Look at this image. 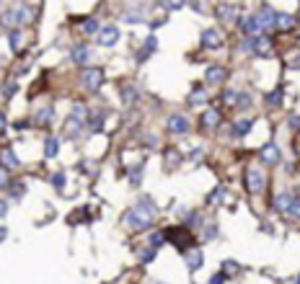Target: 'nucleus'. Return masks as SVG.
<instances>
[{"instance_id":"nucleus-4","label":"nucleus","mask_w":300,"mask_h":284,"mask_svg":"<svg viewBox=\"0 0 300 284\" xmlns=\"http://www.w3.org/2000/svg\"><path fill=\"white\" fill-rule=\"evenodd\" d=\"M101 83H103V70H101V67H86V70H83V88L99 90Z\"/></svg>"},{"instance_id":"nucleus-22","label":"nucleus","mask_w":300,"mask_h":284,"mask_svg":"<svg viewBox=\"0 0 300 284\" xmlns=\"http://www.w3.org/2000/svg\"><path fill=\"white\" fill-rule=\"evenodd\" d=\"M50 119H52V106H44V109L37 114V122H39V124H47Z\"/></svg>"},{"instance_id":"nucleus-11","label":"nucleus","mask_w":300,"mask_h":284,"mask_svg":"<svg viewBox=\"0 0 300 284\" xmlns=\"http://www.w3.org/2000/svg\"><path fill=\"white\" fill-rule=\"evenodd\" d=\"M223 78H225V67H220V65H210L204 70V81L207 83H220Z\"/></svg>"},{"instance_id":"nucleus-3","label":"nucleus","mask_w":300,"mask_h":284,"mask_svg":"<svg viewBox=\"0 0 300 284\" xmlns=\"http://www.w3.org/2000/svg\"><path fill=\"white\" fill-rule=\"evenodd\" d=\"M244 49L246 52H253V54H259V57H269L272 54V41L267 37H259V39H249L244 44Z\"/></svg>"},{"instance_id":"nucleus-23","label":"nucleus","mask_w":300,"mask_h":284,"mask_svg":"<svg viewBox=\"0 0 300 284\" xmlns=\"http://www.w3.org/2000/svg\"><path fill=\"white\" fill-rule=\"evenodd\" d=\"M280 101H282V90H280V88L272 90V93L267 96V104H269V106H280Z\"/></svg>"},{"instance_id":"nucleus-26","label":"nucleus","mask_w":300,"mask_h":284,"mask_svg":"<svg viewBox=\"0 0 300 284\" xmlns=\"http://www.w3.org/2000/svg\"><path fill=\"white\" fill-rule=\"evenodd\" d=\"M200 101H204V90H202V88L194 90V93L189 96V104H200Z\"/></svg>"},{"instance_id":"nucleus-25","label":"nucleus","mask_w":300,"mask_h":284,"mask_svg":"<svg viewBox=\"0 0 300 284\" xmlns=\"http://www.w3.org/2000/svg\"><path fill=\"white\" fill-rule=\"evenodd\" d=\"M8 39H10V49L18 52V49H21V31H10Z\"/></svg>"},{"instance_id":"nucleus-13","label":"nucleus","mask_w":300,"mask_h":284,"mask_svg":"<svg viewBox=\"0 0 300 284\" xmlns=\"http://www.w3.org/2000/svg\"><path fill=\"white\" fill-rule=\"evenodd\" d=\"M88 57H91V52H88L86 44H78V47H73V62H75V65L83 67V65L88 62Z\"/></svg>"},{"instance_id":"nucleus-12","label":"nucleus","mask_w":300,"mask_h":284,"mask_svg":"<svg viewBox=\"0 0 300 284\" xmlns=\"http://www.w3.org/2000/svg\"><path fill=\"white\" fill-rule=\"evenodd\" d=\"M261 161L269 163V165L280 163V147H277V145H267V147L261 150Z\"/></svg>"},{"instance_id":"nucleus-8","label":"nucleus","mask_w":300,"mask_h":284,"mask_svg":"<svg viewBox=\"0 0 300 284\" xmlns=\"http://www.w3.org/2000/svg\"><path fill=\"white\" fill-rule=\"evenodd\" d=\"M168 132H174V134L189 132V119H187V117H181V114H174V117H168Z\"/></svg>"},{"instance_id":"nucleus-24","label":"nucleus","mask_w":300,"mask_h":284,"mask_svg":"<svg viewBox=\"0 0 300 284\" xmlns=\"http://www.w3.org/2000/svg\"><path fill=\"white\" fill-rule=\"evenodd\" d=\"M3 161H5V165H18V158L13 155L10 147H5V150H3Z\"/></svg>"},{"instance_id":"nucleus-15","label":"nucleus","mask_w":300,"mask_h":284,"mask_svg":"<svg viewBox=\"0 0 300 284\" xmlns=\"http://www.w3.org/2000/svg\"><path fill=\"white\" fill-rule=\"evenodd\" d=\"M274 26H277V29H282V31H287V29H293V26H295V18H293L290 13H277Z\"/></svg>"},{"instance_id":"nucleus-1","label":"nucleus","mask_w":300,"mask_h":284,"mask_svg":"<svg viewBox=\"0 0 300 284\" xmlns=\"http://www.w3.org/2000/svg\"><path fill=\"white\" fill-rule=\"evenodd\" d=\"M155 220V207L150 202H140V204H135V207L127 212V225H132L137 227V230H145V227H150Z\"/></svg>"},{"instance_id":"nucleus-2","label":"nucleus","mask_w":300,"mask_h":284,"mask_svg":"<svg viewBox=\"0 0 300 284\" xmlns=\"http://www.w3.org/2000/svg\"><path fill=\"white\" fill-rule=\"evenodd\" d=\"M31 18V8H10L3 13V24L5 26H24Z\"/></svg>"},{"instance_id":"nucleus-35","label":"nucleus","mask_w":300,"mask_h":284,"mask_svg":"<svg viewBox=\"0 0 300 284\" xmlns=\"http://www.w3.org/2000/svg\"><path fill=\"white\" fill-rule=\"evenodd\" d=\"M236 90H225V101H230V104H236Z\"/></svg>"},{"instance_id":"nucleus-14","label":"nucleus","mask_w":300,"mask_h":284,"mask_svg":"<svg viewBox=\"0 0 300 284\" xmlns=\"http://www.w3.org/2000/svg\"><path fill=\"white\" fill-rule=\"evenodd\" d=\"M202 124H204L207 129L217 127V124H220V111H217V109H207L204 117H202Z\"/></svg>"},{"instance_id":"nucleus-33","label":"nucleus","mask_w":300,"mask_h":284,"mask_svg":"<svg viewBox=\"0 0 300 284\" xmlns=\"http://www.w3.org/2000/svg\"><path fill=\"white\" fill-rule=\"evenodd\" d=\"M290 214H293V217H300V199H298V197H295V204H293Z\"/></svg>"},{"instance_id":"nucleus-38","label":"nucleus","mask_w":300,"mask_h":284,"mask_svg":"<svg viewBox=\"0 0 300 284\" xmlns=\"http://www.w3.org/2000/svg\"><path fill=\"white\" fill-rule=\"evenodd\" d=\"M290 127H295V129L300 127V117H293V119H290Z\"/></svg>"},{"instance_id":"nucleus-31","label":"nucleus","mask_w":300,"mask_h":284,"mask_svg":"<svg viewBox=\"0 0 300 284\" xmlns=\"http://www.w3.org/2000/svg\"><path fill=\"white\" fill-rule=\"evenodd\" d=\"M140 258H143L145 264H148V261H153V258H155V251H153V248H148V251H145V253H143Z\"/></svg>"},{"instance_id":"nucleus-9","label":"nucleus","mask_w":300,"mask_h":284,"mask_svg":"<svg viewBox=\"0 0 300 284\" xmlns=\"http://www.w3.org/2000/svg\"><path fill=\"white\" fill-rule=\"evenodd\" d=\"M202 44H204V47H210V49H220V44H223L220 31H217V29H204L202 31Z\"/></svg>"},{"instance_id":"nucleus-17","label":"nucleus","mask_w":300,"mask_h":284,"mask_svg":"<svg viewBox=\"0 0 300 284\" xmlns=\"http://www.w3.org/2000/svg\"><path fill=\"white\" fill-rule=\"evenodd\" d=\"M184 258H187V266H189L192 271H194V269H200V264H202V253H200V251H189Z\"/></svg>"},{"instance_id":"nucleus-32","label":"nucleus","mask_w":300,"mask_h":284,"mask_svg":"<svg viewBox=\"0 0 300 284\" xmlns=\"http://www.w3.org/2000/svg\"><path fill=\"white\" fill-rule=\"evenodd\" d=\"M163 241H166V235H158V233H155V235H150V243H153V245H160Z\"/></svg>"},{"instance_id":"nucleus-27","label":"nucleus","mask_w":300,"mask_h":284,"mask_svg":"<svg viewBox=\"0 0 300 284\" xmlns=\"http://www.w3.org/2000/svg\"><path fill=\"white\" fill-rule=\"evenodd\" d=\"M52 184H54L57 189H62V186H65V173H54V176H52Z\"/></svg>"},{"instance_id":"nucleus-18","label":"nucleus","mask_w":300,"mask_h":284,"mask_svg":"<svg viewBox=\"0 0 300 284\" xmlns=\"http://www.w3.org/2000/svg\"><path fill=\"white\" fill-rule=\"evenodd\" d=\"M251 127H253V122H251V119H241V122H236V137H244V134H249Z\"/></svg>"},{"instance_id":"nucleus-39","label":"nucleus","mask_w":300,"mask_h":284,"mask_svg":"<svg viewBox=\"0 0 300 284\" xmlns=\"http://www.w3.org/2000/svg\"><path fill=\"white\" fill-rule=\"evenodd\" d=\"M223 279H225V277H212V279H210V284H223Z\"/></svg>"},{"instance_id":"nucleus-28","label":"nucleus","mask_w":300,"mask_h":284,"mask_svg":"<svg viewBox=\"0 0 300 284\" xmlns=\"http://www.w3.org/2000/svg\"><path fill=\"white\" fill-rule=\"evenodd\" d=\"M181 5H184V3H179V0H171V3H163V8H166V10H179Z\"/></svg>"},{"instance_id":"nucleus-10","label":"nucleus","mask_w":300,"mask_h":284,"mask_svg":"<svg viewBox=\"0 0 300 284\" xmlns=\"http://www.w3.org/2000/svg\"><path fill=\"white\" fill-rule=\"evenodd\" d=\"M293 204H295V197L290 194V191H282V194L274 199V207H277V212H287V214H290Z\"/></svg>"},{"instance_id":"nucleus-19","label":"nucleus","mask_w":300,"mask_h":284,"mask_svg":"<svg viewBox=\"0 0 300 284\" xmlns=\"http://www.w3.org/2000/svg\"><path fill=\"white\" fill-rule=\"evenodd\" d=\"M57 147H60V140H57V137H50L47 145H44V155H47V158H54V155H57Z\"/></svg>"},{"instance_id":"nucleus-7","label":"nucleus","mask_w":300,"mask_h":284,"mask_svg":"<svg viewBox=\"0 0 300 284\" xmlns=\"http://www.w3.org/2000/svg\"><path fill=\"white\" fill-rule=\"evenodd\" d=\"M241 29H244V34H249V39H259L261 31H264V24L259 21V16H249Z\"/></svg>"},{"instance_id":"nucleus-30","label":"nucleus","mask_w":300,"mask_h":284,"mask_svg":"<svg viewBox=\"0 0 300 284\" xmlns=\"http://www.w3.org/2000/svg\"><path fill=\"white\" fill-rule=\"evenodd\" d=\"M73 117H75V119H86V106H75Z\"/></svg>"},{"instance_id":"nucleus-40","label":"nucleus","mask_w":300,"mask_h":284,"mask_svg":"<svg viewBox=\"0 0 300 284\" xmlns=\"http://www.w3.org/2000/svg\"><path fill=\"white\" fill-rule=\"evenodd\" d=\"M295 284H300V277H298V279H295Z\"/></svg>"},{"instance_id":"nucleus-37","label":"nucleus","mask_w":300,"mask_h":284,"mask_svg":"<svg viewBox=\"0 0 300 284\" xmlns=\"http://www.w3.org/2000/svg\"><path fill=\"white\" fill-rule=\"evenodd\" d=\"M130 178H132V184H135V181L140 178V168H132V176H130Z\"/></svg>"},{"instance_id":"nucleus-20","label":"nucleus","mask_w":300,"mask_h":284,"mask_svg":"<svg viewBox=\"0 0 300 284\" xmlns=\"http://www.w3.org/2000/svg\"><path fill=\"white\" fill-rule=\"evenodd\" d=\"M103 119H106V111H99L94 119H91V129L94 132H101V127H103Z\"/></svg>"},{"instance_id":"nucleus-34","label":"nucleus","mask_w":300,"mask_h":284,"mask_svg":"<svg viewBox=\"0 0 300 284\" xmlns=\"http://www.w3.org/2000/svg\"><path fill=\"white\" fill-rule=\"evenodd\" d=\"M13 93H16V83H8V85H5V98H10Z\"/></svg>"},{"instance_id":"nucleus-6","label":"nucleus","mask_w":300,"mask_h":284,"mask_svg":"<svg viewBox=\"0 0 300 284\" xmlns=\"http://www.w3.org/2000/svg\"><path fill=\"white\" fill-rule=\"evenodd\" d=\"M119 41V29L117 26H101L99 31V44L101 47H114Z\"/></svg>"},{"instance_id":"nucleus-36","label":"nucleus","mask_w":300,"mask_h":284,"mask_svg":"<svg viewBox=\"0 0 300 284\" xmlns=\"http://www.w3.org/2000/svg\"><path fill=\"white\" fill-rule=\"evenodd\" d=\"M145 47H148V52H153V49H155V37H150V39H148V44H145Z\"/></svg>"},{"instance_id":"nucleus-29","label":"nucleus","mask_w":300,"mask_h":284,"mask_svg":"<svg viewBox=\"0 0 300 284\" xmlns=\"http://www.w3.org/2000/svg\"><path fill=\"white\" fill-rule=\"evenodd\" d=\"M122 98H124V101H132V98H135V90H132V85H127V90H122Z\"/></svg>"},{"instance_id":"nucleus-16","label":"nucleus","mask_w":300,"mask_h":284,"mask_svg":"<svg viewBox=\"0 0 300 284\" xmlns=\"http://www.w3.org/2000/svg\"><path fill=\"white\" fill-rule=\"evenodd\" d=\"M217 16L223 21H228V24H233L236 21V5H217Z\"/></svg>"},{"instance_id":"nucleus-5","label":"nucleus","mask_w":300,"mask_h":284,"mask_svg":"<svg viewBox=\"0 0 300 284\" xmlns=\"http://www.w3.org/2000/svg\"><path fill=\"white\" fill-rule=\"evenodd\" d=\"M246 186L251 194H261L264 191V173L259 168H249L246 170Z\"/></svg>"},{"instance_id":"nucleus-21","label":"nucleus","mask_w":300,"mask_h":284,"mask_svg":"<svg viewBox=\"0 0 300 284\" xmlns=\"http://www.w3.org/2000/svg\"><path fill=\"white\" fill-rule=\"evenodd\" d=\"M83 31H86V34H99V31H101V29H99V21H96V18H86V21H83Z\"/></svg>"}]
</instances>
